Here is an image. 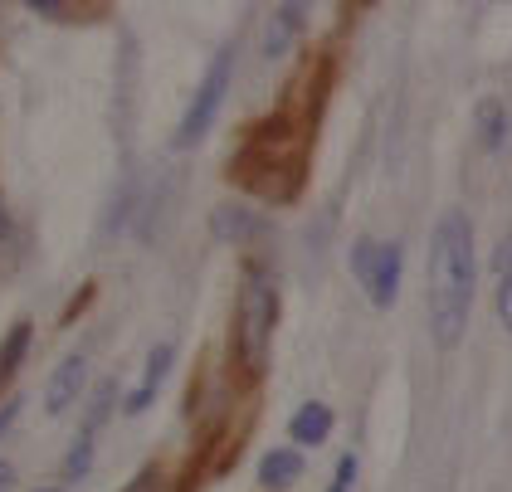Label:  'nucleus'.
<instances>
[{
  "instance_id": "obj_1",
  "label": "nucleus",
  "mask_w": 512,
  "mask_h": 492,
  "mask_svg": "<svg viewBox=\"0 0 512 492\" xmlns=\"http://www.w3.org/2000/svg\"><path fill=\"white\" fill-rule=\"evenodd\" d=\"M473 293H478L473 220L464 210H444L430 234V332L439 346H454L464 337Z\"/></svg>"
},
{
  "instance_id": "obj_2",
  "label": "nucleus",
  "mask_w": 512,
  "mask_h": 492,
  "mask_svg": "<svg viewBox=\"0 0 512 492\" xmlns=\"http://www.w3.org/2000/svg\"><path fill=\"white\" fill-rule=\"evenodd\" d=\"M269 332H274V288H269V278L249 273V283H244V293H239V327H235L239 366H244L249 376L264 371Z\"/></svg>"
},
{
  "instance_id": "obj_13",
  "label": "nucleus",
  "mask_w": 512,
  "mask_h": 492,
  "mask_svg": "<svg viewBox=\"0 0 512 492\" xmlns=\"http://www.w3.org/2000/svg\"><path fill=\"white\" fill-rule=\"evenodd\" d=\"M356 483V454H342V463H337V478H332V488L327 492H352Z\"/></svg>"
},
{
  "instance_id": "obj_3",
  "label": "nucleus",
  "mask_w": 512,
  "mask_h": 492,
  "mask_svg": "<svg viewBox=\"0 0 512 492\" xmlns=\"http://www.w3.org/2000/svg\"><path fill=\"white\" fill-rule=\"evenodd\" d=\"M352 268L356 278H361V288H366V298L376 307H391L400 298V268H405V254H400V244H371V239H356L352 249Z\"/></svg>"
},
{
  "instance_id": "obj_10",
  "label": "nucleus",
  "mask_w": 512,
  "mask_h": 492,
  "mask_svg": "<svg viewBox=\"0 0 512 492\" xmlns=\"http://www.w3.org/2000/svg\"><path fill=\"white\" fill-rule=\"evenodd\" d=\"M478 142H483V152H498L508 142V108L498 98L478 103Z\"/></svg>"
},
{
  "instance_id": "obj_5",
  "label": "nucleus",
  "mask_w": 512,
  "mask_h": 492,
  "mask_svg": "<svg viewBox=\"0 0 512 492\" xmlns=\"http://www.w3.org/2000/svg\"><path fill=\"white\" fill-rule=\"evenodd\" d=\"M83 380H88V356H69V361L49 376V385H44V410H49V415H64V410L79 400Z\"/></svg>"
},
{
  "instance_id": "obj_11",
  "label": "nucleus",
  "mask_w": 512,
  "mask_h": 492,
  "mask_svg": "<svg viewBox=\"0 0 512 492\" xmlns=\"http://www.w3.org/2000/svg\"><path fill=\"white\" fill-rule=\"evenodd\" d=\"M30 322H15L10 332H5V341H0V385L5 380H15V371L25 366V351H30Z\"/></svg>"
},
{
  "instance_id": "obj_4",
  "label": "nucleus",
  "mask_w": 512,
  "mask_h": 492,
  "mask_svg": "<svg viewBox=\"0 0 512 492\" xmlns=\"http://www.w3.org/2000/svg\"><path fill=\"white\" fill-rule=\"evenodd\" d=\"M225 83H230V49H225V54L205 69V78H200L196 98H191V108H186V117H181V132H176V142H181V147L205 142V132L215 127L220 103H225Z\"/></svg>"
},
{
  "instance_id": "obj_8",
  "label": "nucleus",
  "mask_w": 512,
  "mask_h": 492,
  "mask_svg": "<svg viewBox=\"0 0 512 492\" xmlns=\"http://www.w3.org/2000/svg\"><path fill=\"white\" fill-rule=\"evenodd\" d=\"M303 30V5H278L274 15H269V35H264V49H269V59H278L293 39Z\"/></svg>"
},
{
  "instance_id": "obj_9",
  "label": "nucleus",
  "mask_w": 512,
  "mask_h": 492,
  "mask_svg": "<svg viewBox=\"0 0 512 492\" xmlns=\"http://www.w3.org/2000/svg\"><path fill=\"white\" fill-rule=\"evenodd\" d=\"M166 366H171V346H157V351H152V361H147V380H142V385L127 395V405H122L127 415H142V410L152 405V395H157L161 380H166Z\"/></svg>"
},
{
  "instance_id": "obj_17",
  "label": "nucleus",
  "mask_w": 512,
  "mask_h": 492,
  "mask_svg": "<svg viewBox=\"0 0 512 492\" xmlns=\"http://www.w3.org/2000/svg\"><path fill=\"white\" fill-rule=\"evenodd\" d=\"M40 492H59V488H40Z\"/></svg>"
},
{
  "instance_id": "obj_15",
  "label": "nucleus",
  "mask_w": 512,
  "mask_h": 492,
  "mask_svg": "<svg viewBox=\"0 0 512 492\" xmlns=\"http://www.w3.org/2000/svg\"><path fill=\"white\" fill-rule=\"evenodd\" d=\"M15 410H20V400H10V405H0V434L10 429V419H15Z\"/></svg>"
},
{
  "instance_id": "obj_7",
  "label": "nucleus",
  "mask_w": 512,
  "mask_h": 492,
  "mask_svg": "<svg viewBox=\"0 0 512 492\" xmlns=\"http://www.w3.org/2000/svg\"><path fill=\"white\" fill-rule=\"evenodd\" d=\"M288 434H293V444H322V439L332 434V410H327L322 400L298 405V415L288 419Z\"/></svg>"
},
{
  "instance_id": "obj_12",
  "label": "nucleus",
  "mask_w": 512,
  "mask_h": 492,
  "mask_svg": "<svg viewBox=\"0 0 512 492\" xmlns=\"http://www.w3.org/2000/svg\"><path fill=\"white\" fill-rule=\"evenodd\" d=\"M498 322L512 332V244L503 249V283H498Z\"/></svg>"
},
{
  "instance_id": "obj_14",
  "label": "nucleus",
  "mask_w": 512,
  "mask_h": 492,
  "mask_svg": "<svg viewBox=\"0 0 512 492\" xmlns=\"http://www.w3.org/2000/svg\"><path fill=\"white\" fill-rule=\"evenodd\" d=\"M157 488H161L157 468H147V473H137V478H132V488H127V492H157Z\"/></svg>"
},
{
  "instance_id": "obj_6",
  "label": "nucleus",
  "mask_w": 512,
  "mask_h": 492,
  "mask_svg": "<svg viewBox=\"0 0 512 492\" xmlns=\"http://www.w3.org/2000/svg\"><path fill=\"white\" fill-rule=\"evenodd\" d=\"M298 478H303V454L298 449H269V454L259 458V483L264 488L283 492V488H293Z\"/></svg>"
},
{
  "instance_id": "obj_16",
  "label": "nucleus",
  "mask_w": 512,
  "mask_h": 492,
  "mask_svg": "<svg viewBox=\"0 0 512 492\" xmlns=\"http://www.w3.org/2000/svg\"><path fill=\"white\" fill-rule=\"evenodd\" d=\"M15 488V468L10 463H0V492H10Z\"/></svg>"
}]
</instances>
